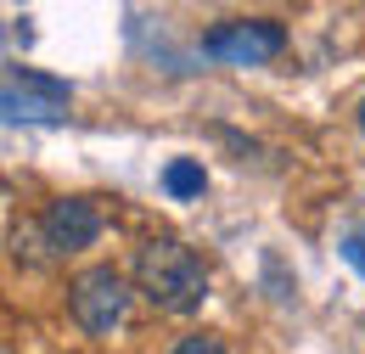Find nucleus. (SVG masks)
Masks as SVG:
<instances>
[{"label":"nucleus","mask_w":365,"mask_h":354,"mask_svg":"<svg viewBox=\"0 0 365 354\" xmlns=\"http://www.w3.org/2000/svg\"><path fill=\"white\" fill-rule=\"evenodd\" d=\"M135 293L163 315H191L208 298V270L185 242L158 236V242H146L135 253Z\"/></svg>","instance_id":"f257e3e1"},{"label":"nucleus","mask_w":365,"mask_h":354,"mask_svg":"<svg viewBox=\"0 0 365 354\" xmlns=\"http://www.w3.org/2000/svg\"><path fill=\"white\" fill-rule=\"evenodd\" d=\"M68 310H73V320H79V332L113 338V332L130 320V281H124L113 265H96V270H85V275L68 287Z\"/></svg>","instance_id":"f03ea898"},{"label":"nucleus","mask_w":365,"mask_h":354,"mask_svg":"<svg viewBox=\"0 0 365 354\" xmlns=\"http://www.w3.org/2000/svg\"><path fill=\"white\" fill-rule=\"evenodd\" d=\"M281 51H287V29L270 17H236L202 34V56H214L225 68H264Z\"/></svg>","instance_id":"7ed1b4c3"},{"label":"nucleus","mask_w":365,"mask_h":354,"mask_svg":"<svg viewBox=\"0 0 365 354\" xmlns=\"http://www.w3.org/2000/svg\"><path fill=\"white\" fill-rule=\"evenodd\" d=\"M0 107H6L11 124H56L73 107V85L56 79V74H34V68H6Z\"/></svg>","instance_id":"20e7f679"},{"label":"nucleus","mask_w":365,"mask_h":354,"mask_svg":"<svg viewBox=\"0 0 365 354\" xmlns=\"http://www.w3.org/2000/svg\"><path fill=\"white\" fill-rule=\"evenodd\" d=\"M40 231H46L51 253H85V248H96V236H101V208H96L91 197H62V203H51L46 214H40Z\"/></svg>","instance_id":"39448f33"},{"label":"nucleus","mask_w":365,"mask_h":354,"mask_svg":"<svg viewBox=\"0 0 365 354\" xmlns=\"http://www.w3.org/2000/svg\"><path fill=\"white\" fill-rule=\"evenodd\" d=\"M163 191H169L175 203H191V197L208 191V169H202L197 158H169V163H163Z\"/></svg>","instance_id":"423d86ee"},{"label":"nucleus","mask_w":365,"mask_h":354,"mask_svg":"<svg viewBox=\"0 0 365 354\" xmlns=\"http://www.w3.org/2000/svg\"><path fill=\"white\" fill-rule=\"evenodd\" d=\"M169 354H230V349L220 343V338H208V332H191V338H180Z\"/></svg>","instance_id":"0eeeda50"},{"label":"nucleus","mask_w":365,"mask_h":354,"mask_svg":"<svg viewBox=\"0 0 365 354\" xmlns=\"http://www.w3.org/2000/svg\"><path fill=\"white\" fill-rule=\"evenodd\" d=\"M343 253H349V265L365 270V236H349V242H343Z\"/></svg>","instance_id":"6e6552de"},{"label":"nucleus","mask_w":365,"mask_h":354,"mask_svg":"<svg viewBox=\"0 0 365 354\" xmlns=\"http://www.w3.org/2000/svg\"><path fill=\"white\" fill-rule=\"evenodd\" d=\"M11 40H17V45H29V40H34V29H29V17H11Z\"/></svg>","instance_id":"1a4fd4ad"},{"label":"nucleus","mask_w":365,"mask_h":354,"mask_svg":"<svg viewBox=\"0 0 365 354\" xmlns=\"http://www.w3.org/2000/svg\"><path fill=\"white\" fill-rule=\"evenodd\" d=\"M360 135H365V101H360Z\"/></svg>","instance_id":"9d476101"}]
</instances>
